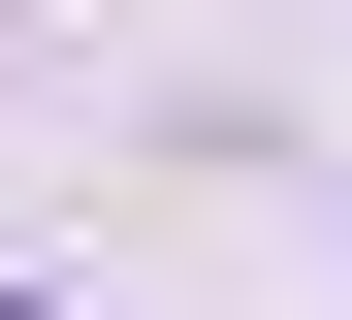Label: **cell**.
Returning a JSON list of instances; mask_svg holds the SVG:
<instances>
[{
	"label": "cell",
	"instance_id": "6da1fadb",
	"mask_svg": "<svg viewBox=\"0 0 352 320\" xmlns=\"http://www.w3.org/2000/svg\"><path fill=\"white\" fill-rule=\"evenodd\" d=\"M0 320H32V288H0Z\"/></svg>",
	"mask_w": 352,
	"mask_h": 320
}]
</instances>
